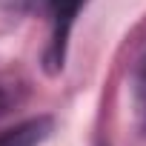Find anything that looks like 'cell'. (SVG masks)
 Segmentation results:
<instances>
[{"mask_svg": "<svg viewBox=\"0 0 146 146\" xmlns=\"http://www.w3.org/2000/svg\"><path fill=\"white\" fill-rule=\"evenodd\" d=\"M49 132V120L46 117H35V120H26L9 132L0 135V146H37Z\"/></svg>", "mask_w": 146, "mask_h": 146, "instance_id": "obj_1", "label": "cell"}, {"mask_svg": "<svg viewBox=\"0 0 146 146\" xmlns=\"http://www.w3.org/2000/svg\"><path fill=\"white\" fill-rule=\"evenodd\" d=\"M78 3L80 0H54V15H57V35H54V43L60 46L63 37H66V29L72 23V15L78 12Z\"/></svg>", "mask_w": 146, "mask_h": 146, "instance_id": "obj_2", "label": "cell"}, {"mask_svg": "<svg viewBox=\"0 0 146 146\" xmlns=\"http://www.w3.org/2000/svg\"><path fill=\"white\" fill-rule=\"evenodd\" d=\"M137 106H140V112L146 115V60H143V66H140V72H137Z\"/></svg>", "mask_w": 146, "mask_h": 146, "instance_id": "obj_3", "label": "cell"}]
</instances>
